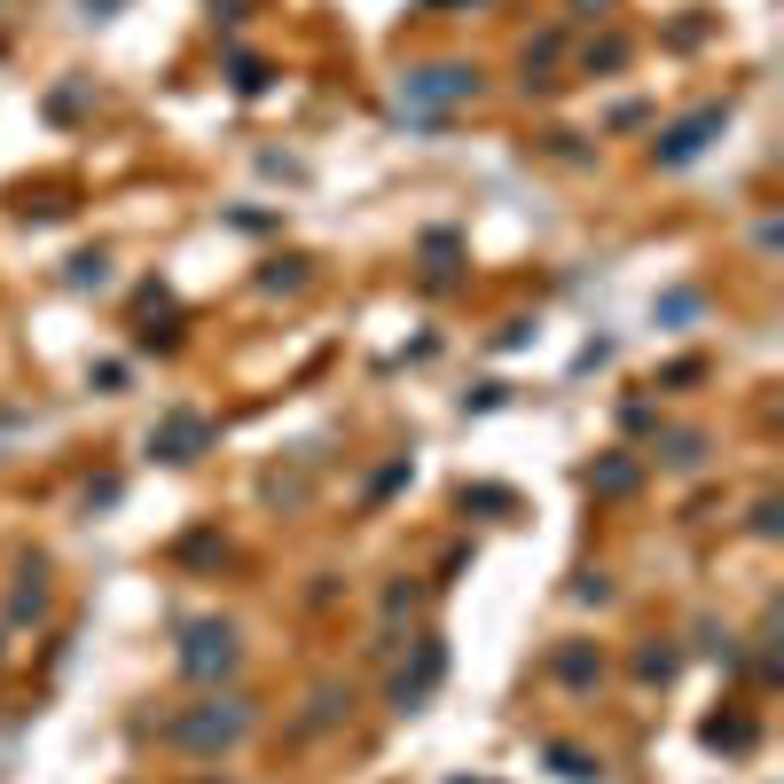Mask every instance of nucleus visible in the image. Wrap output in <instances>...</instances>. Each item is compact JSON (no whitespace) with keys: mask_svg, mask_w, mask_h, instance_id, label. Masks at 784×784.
<instances>
[{"mask_svg":"<svg viewBox=\"0 0 784 784\" xmlns=\"http://www.w3.org/2000/svg\"><path fill=\"white\" fill-rule=\"evenodd\" d=\"M628 63V40H604V48H588V71H620Z\"/></svg>","mask_w":784,"mask_h":784,"instance_id":"obj_13","label":"nucleus"},{"mask_svg":"<svg viewBox=\"0 0 784 784\" xmlns=\"http://www.w3.org/2000/svg\"><path fill=\"white\" fill-rule=\"evenodd\" d=\"M479 95V71L471 63H416L408 79H400V103L416 111V118H448L456 103H471Z\"/></svg>","mask_w":784,"mask_h":784,"instance_id":"obj_2","label":"nucleus"},{"mask_svg":"<svg viewBox=\"0 0 784 784\" xmlns=\"http://www.w3.org/2000/svg\"><path fill=\"white\" fill-rule=\"evenodd\" d=\"M667 463H675V471H699V463H707V440H699V431H675V440H667Z\"/></svg>","mask_w":784,"mask_h":784,"instance_id":"obj_11","label":"nucleus"},{"mask_svg":"<svg viewBox=\"0 0 784 784\" xmlns=\"http://www.w3.org/2000/svg\"><path fill=\"white\" fill-rule=\"evenodd\" d=\"M236 628L228 620H189L181 628V675L189 682H220V675H236Z\"/></svg>","mask_w":784,"mask_h":784,"instance_id":"obj_3","label":"nucleus"},{"mask_svg":"<svg viewBox=\"0 0 784 784\" xmlns=\"http://www.w3.org/2000/svg\"><path fill=\"white\" fill-rule=\"evenodd\" d=\"M205 448H212V424L189 416V408H173V416L149 431V456H157V463H197Z\"/></svg>","mask_w":784,"mask_h":784,"instance_id":"obj_5","label":"nucleus"},{"mask_svg":"<svg viewBox=\"0 0 784 784\" xmlns=\"http://www.w3.org/2000/svg\"><path fill=\"white\" fill-rule=\"evenodd\" d=\"M71 283H79V291H103V283H111V259H103V251L71 259Z\"/></svg>","mask_w":784,"mask_h":784,"instance_id":"obj_12","label":"nucleus"},{"mask_svg":"<svg viewBox=\"0 0 784 784\" xmlns=\"http://www.w3.org/2000/svg\"><path fill=\"white\" fill-rule=\"evenodd\" d=\"M722 126H730V111H722V103H707V111H690L682 126H667V134L651 142V157H659V165H690V157H699V149L722 134Z\"/></svg>","mask_w":784,"mask_h":784,"instance_id":"obj_4","label":"nucleus"},{"mask_svg":"<svg viewBox=\"0 0 784 784\" xmlns=\"http://www.w3.org/2000/svg\"><path fill=\"white\" fill-rule=\"evenodd\" d=\"M251 699H205V707H189V714H173L165 722V745H181V753H228V745H243L251 738Z\"/></svg>","mask_w":784,"mask_h":784,"instance_id":"obj_1","label":"nucleus"},{"mask_svg":"<svg viewBox=\"0 0 784 784\" xmlns=\"http://www.w3.org/2000/svg\"><path fill=\"white\" fill-rule=\"evenodd\" d=\"M636 479H644L636 456H604V463H588V487H596V494H628Z\"/></svg>","mask_w":784,"mask_h":784,"instance_id":"obj_7","label":"nucleus"},{"mask_svg":"<svg viewBox=\"0 0 784 784\" xmlns=\"http://www.w3.org/2000/svg\"><path fill=\"white\" fill-rule=\"evenodd\" d=\"M707 745H722V753H745V745H753V722H745V714H730V722H707Z\"/></svg>","mask_w":784,"mask_h":784,"instance_id":"obj_10","label":"nucleus"},{"mask_svg":"<svg viewBox=\"0 0 784 784\" xmlns=\"http://www.w3.org/2000/svg\"><path fill=\"white\" fill-rule=\"evenodd\" d=\"M675 667H682L675 644H644V651H636V675H644V682H675Z\"/></svg>","mask_w":784,"mask_h":784,"instance_id":"obj_9","label":"nucleus"},{"mask_svg":"<svg viewBox=\"0 0 784 784\" xmlns=\"http://www.w3.org/2000/svg\"><path fill=\"white\" fill-rule=\"evenodd\" d=\"M596 675H604V659H596L588 644H565V651H557V682H573V690H588Z\"/></svg>","mask_w":784,"mask_h":784,"instance_id":"obj_8","label":"nucleus"},{"mask_svg":"<svg viewBox=\"0 0 784 784\" xmlns=\"http://www.w3.org/2000/svg\"><path fill=\"white\" fill-rule=\"evenodd\" d=\"M440 667H448V659H440V644H424V659H416V675H400V682H393V707L408 714V707L424 699V690H431V682H440Z\"/></svg>","mask_w":784,"mask_h":784,"instance_id":"obj_6","label":"nucleus"},{"mask_svg":"<svg viewBox=\"0 0 784 784\" xmlns=\"http://www.w3.org/2000/svg\"><path fill=\"white\" fill-rule=\"evenodd\" d=\"M306 283V259H283V268H268V291H299Z\"/></svg>","mask_w":784,"mask_h":784,"instance_id":"obj_14","label":"nucleus"},{"mask_svg":"<svg viewBox=\"0 0 784 784\" xmlns=\"http://www.w3.org/2000/svg\"><path fill=\"white\" fill-rule=\"evenodd\" d=\"M573 9H613V0H573Z\"/></svg>","mask_w":784,"mask_h":784,"instance_id":"obj_16","label":"nucleus"},{"mask_svg":"<svg viewBox=\"0 0 784 784\" xmlns=\"http://www.w3.org/2000/svg\"><path fill=\"white\" fill-rule=\"evenodd\" d=\"M424 9H471V0H424Z\"/></svg>","mask_w":784,"mask_h":784,"instance_id":"obj_15","label":"nucleus"}]
</instances>
